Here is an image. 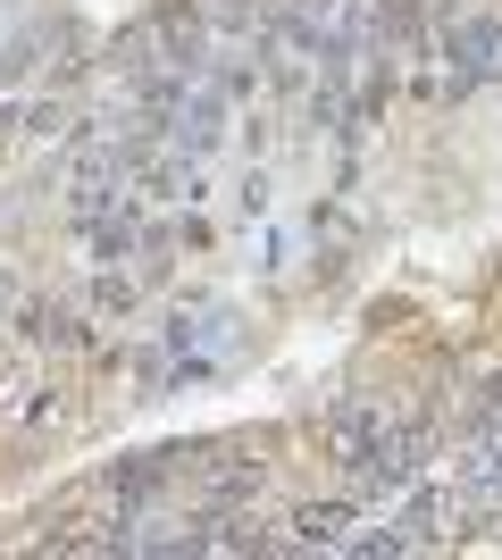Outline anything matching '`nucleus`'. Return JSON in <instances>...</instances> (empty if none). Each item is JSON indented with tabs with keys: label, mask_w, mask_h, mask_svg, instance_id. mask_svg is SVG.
Listing matches in <instances>:
<instances>
[{
	"label": "nucleus",
	"mask_w": 502,
	"mask_h": 560,
	"mask_svg": "<svg viewBox=\"0 0 502 560\" xmlns=\"http://www.w3.org/2000/svg\"><path fill=\"white\" fill-rule=\"evenodd\" d=\"M126 310H135V277H126V268H101L93 277V318H126Z\"/></svg>",
	"instance_id": "nucleus-11"
},
{
	"label": "nucleus",
	"mask_w": 502,
	"mask_h": 560,
	"mask_svg": "<svg viewBox=\"0 0 502 560\" xmlns=\"http://www.w3.org/2000/svg\"><path fill=\"white\" fill-rule=\"evenodd\" d=\"M478 511L486 502L469 486H428V477H419V486L394 502V527H402V544H453V536H469Z\"/></svg>",
	"instance_id": "nucleus-3"
},
{
	"label": "nucleus",
	"mask_w": 502,
	"mask_h": 560,
	"mask_svg": "<svg viewBox=\"0 0 502 560\" xmlns=\"http://www.w3.org/2000/svg\"><path fill=\"white\" fill-rule=\"evenodd\" d=\"M385 427H394V410H385V401H335L327 410V460L343 468V477H352V468H369V452L385 444Z\"/></svg>",
	"instance_id": "nucleus-5"
},
{
	"label": "nucleus",
	"mask_w": 502,
	"mask_h": 560,
	"mask_svg": "<svg viewBox=\"0 0 502 560\" xmlns=\"http://www.w3.org/2000/svg\"><path fill=\"white\" fill-rule=\"evenodd\" d=\"M243 234H252V268H260L268 284H277V277H293V259H302V226H285V218L268 210V218H252Z\"/></svg>",
	"instance_id": "nucleus-9"
},
{
	"label": "nucleus",
	"mask_w": 502,
	"mask_h": 560,
	"mask_svg": "<svg viewBox=\"0 0 502 560\" xmlns=\"http://www.w3.org/2000/svg\"><path fill=\"white\" fill-rule=\"evenodd\" d=\"M235 210H243V226L277 210V185H268V167H252V176H243V185H235Z\"/></svg>",
	"instance_id": "nucleus-12"
},
{
	"label": "nucleus",
	"mask_w": 502,
	"mask_h": 560,
	"mask_svg": "<svg viewBox=\"0 0 502 560\" xmlns=\"http://www.w3.org/2000/svg\"><path fill=\"white\" fill-rule=\"evenodd\" d=\"M75 43V25L68 18H25L9 43H0V93H17V84H34V75L50 68L43 50H68Z\"/></svg>",
	"instance_id": "nucleus-7"
},
{
	"label": "nucleus",
	"mask_w": 502,
	"mask_h": 560,
	"mask_svg": "<svg viewBox=\"0 0 502 560\" xmlns=\"http://www.w3.org/2000/svg\"><path fill=\"white\" fill-rule=\"evenodd\" d=\"M176 468H192V452H135V460L101 468L93 493H101V502H118V511H143V502H160V493L176 486Z\"/></svg>",
	"instance_id": "nucleus-4"
},
{
	"label": "nucleus",
	"mask_w": 502,
	"mask_h": 560,
	"mask_svg": "<svg viewBox=\"0 0 502 560\" xmlns=\"http://www.w3.org/2000/svg\"><path fill=\"white\" fill-rule=\"evenodd\" d=\"M460 486L478 493L486 511H502V427H469V452H460Z\"/></svg>",
	"instance_id": "nucleus-8"
},
{
	"label": "nucleus",
	"mask_w": 502,
	"mask_h": 560,
	"mask_svg": "<svg viewBox=\"0 0 502 560\" xmlns=\"http://www.w3.org/2000/svg\"><path fill=\"white\" fill-rule=\"evenodd\" d=\"M235 351H243V310L235 302H218V293L176 302L167 327L151 335V351H143V401L185 394V385H210L218 369H235Z\"/></svg>",
	"instance_id": "nucleus-1"
},
{
	"label": "nucleus",
	"mask_w": 502,
	"mask_h": 560,
	"mask_svg": "<svg viewBox=\"0 0 502 560\" xmlns=\"http://www.w3.org/2000/svg\"><path fill=\"white\" fill-rule=\"evenodd\" d=\"M17 335H25L34 351H43V343L68 351V343H75V310H68V302H25V310H17Z\"/></svg>",
	"instance_id": "nucleus-10"
},
{
	"label": "nucleus",
	"mask_w": 502,
	"mask_h": 560,
	"mask_svg": "<svg viewBox=\"0 0 502 560\" xmlns=\"http://www.w3.org/2000/svg\"><path fill=\"white\" fill-rule=\"evenodd\" d=\"M192 477H201V511H243V502L260 493L268 460L252 444H226V452H210V460H192Z\"/></svg>",
	"instance_id": "nucleus-6"
},
{
	"label": "nucleus",
	"mask_w": 502,
	"mask_h": 560,
	"mask_svg": "<svg viewBox=\"0 0 502 560\" xmlns=\"http://www.w3.org/2000/svg\"><path fill=\"white\" fill-rule=\"evenodd\" d=\"M435 59H444V101L478 93V84H494L502 68V9H486V0H460L453 18L435 25Z\"/></svg>",
	"instance_id": "nucleus-2"
}]
</instances>
